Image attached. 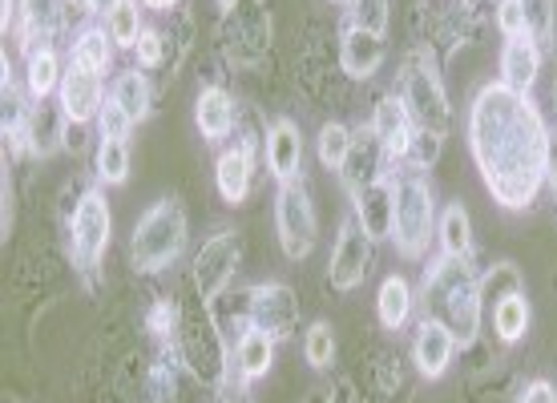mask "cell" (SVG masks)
<instances>
[{
    "instance_id": "cell-1",
    "label": "cell",
    "mask_w": 557,
    "mask_h": 403,
    "mask_svg": "<svg viewBox=\"0 0 557 403\" xmlns=\"http://www.w3.org/2000/svg\"><path fill=\"white\" fill-rule=\"evenodd\" d=\"M469 150L485 178L493 202L525 210L545 181L549 129L525 93L509 85H485L469 110Z\"/></svg>"
},
{
    "instance_id": "cell-2",
    "label": "cell",
    "mask_w": 557,
    "mask_h": 403,
    "mask_svg": "<svg viewBox=\"0 0 557 403\" xmlns=\"http://www.w3.org/2000/svg\"><path fill=\"white\" fill-rule=\"evenodd\" d=\"M420 294H424V319L445 323L448 331L457 335L460 348H469L481 331V275H476L469 259H436V263L424 270V282H420Z\"/></svg>"
},
{
    "instance_id": "cell-3",
    "label": "cell",
    "mask_w": 557,
    "mask_h": 403,
    "mask_svg": "<svg viewBox=\"0 0 557 403\" xmlns=\"http://www.w3.org/2000/svg\"><path fill=\"white\" fill-rule=\"evenodd\" d=\"M436 230V198L424 166L400 162L392 169V242L405 259H424Z\"/></svg>"
},
{
    "instance_id": "cell-4",
    "label": "cell",
    "mask_w": 557,
    "mask_h": 403,
    "mask_svg": "<svg viewBox=\"0 0 557 403\" xmlns=\"http://www.w3.org/2000/svg\"><path fill=\"white\" fill-rule=\"evenodd\" d=\"M186 251V210L178 198H162L153 202L138 218L134 235H129V259L138 275H158L174 266Z\"/></svg>"
},
{
    "instance_id": "cell-5",
    "label": "cell",
    "mask_w": 557,
    "mask_h": 403,
    "mask_svg": "<svg viewBox=\"0 0 557 403\" xmlns=\"http://www.w3.org/2000/svg\"><path fill=\"white\" fill-rule=\"evenodd\" d=\"M396 98L405 101L408 117L417 134H432V138H448V126H453V110H448V93L441 85V73L432 65L429 53H412L400 70V89Z\"/></svg>"
},
{
    "instance_id": "cell-6",
    "label": "cell",
    "mask_w": 557,
    "mask_h": 403,
    "mask_svg": "<svg viewBox=\"0 0 557 403\" xmlns=\"http://www.w3.org/2000/svg\"><path fill=\"white\" fill-rule=\"evenodd\" d=\"M174 339H178V360L186 363V371L202 379L207 388H219L231 363H226V343L214 315H210V303L198 299V306L182 311V327Z\"/></svg>"
},
{
    "instance_id": "cell-7",
    "label": "cell",
    "mask_w": 557,
    "mask_h": 403,
    "mask_svg": "<svg viewBox=\"0 0 557 403\" xmlns=\"http://www.w3.org/2000/svg\"><path fill=\"white\" fill-rule=\"evenodd\" d=\"M275 230H278V247L283 254L299 263L315 251V238H320V218H315V202L307 194L304 178L295 181H278L275 194Z\"/></svg>"
},
{
    "instance_id": "cell-8",
    "label": "cell",
    "mask_w": 557,
    "mask_h": 403,
    "mask_svg": "<svg viewBox=\"0 0 557 403\" xmlns=\"http://www.w3.org/2000/svg\"><path fill=\"white\" fill-rule=\"evenodd\" d=\"M110 235H113V214L110 202L101 190H85L73 206V223H70V254L77 270L94 275L110 251Z\"/></svg>"
},
{
    "instance_id": "cell-9",
    "label": "cell",
    "mask_w": 557,
    "mask_h": 403,
    "mask_svg": "<svg viewBox=\"0 0 557 403\" xmlns=\"http://www.w3.org/2000/svg\"><path fill=\"white\" fill-rule=\"evenodd\" d=\"M372 263H376V238L368 235L356 218H344L339 238H335L332 263H327V282L344 294L356 291L363 278L372 275Z\"/></svg>"
},
{
    "instance_id": "cell-10",
    "label": "cell",
    "mask_w": 557,
    "mask_h": 403,
    "mask_svg": "<svg viewBox=\"0 0 557 403\" xmlns=\"http://www.w3.org/2000/svg\"><path fill=\"white\" fill-rule=\"evenodd\" d=\"M238 254H243V242L235 230H223L210 242H202V251L195 254V291L202 303H214L231 287V278L238 270Z\"/></svg>"
},
{
    "instance_id": "cell-11",
    "label": "cell",
    "mask_w": 557,
    "mask_h": 403,
    "mask_svg": "<svg viewBox=\"0 0 557 403\" xmlns=\"http://www.w3.org/2000/svg\"><path fill=\"white\" fill-rule=\"evenodd\" d=\"M247 323L267 331L271 339H287L299 327V299L287 282H263L247 294Z\"/></svg>"
},
{
    "instance_id": "cell-12",
    "label": "cell",
    "mask_w": 557,
    "mask_h": 403,
    "mask_svg": "<svg viewBox=\"0 0 557 403\" xmlns=\"http://www.w3.org/2000/svg\"><path fill=\"white\" fill-rule=\"evenodd\" d=\"M372 134H376V141L384 146L392 166H396V162H408V153L417 146V126H412L405 101L396 98V93L380 98L376 113H372Z\"/></svg>"
},
{
    "instance_id": "cell-13",
    "label": "cell",
    "mask_w": 557,
    "mask_h": 403,
    "mask_svg": "<svg viewBox=\"0 0 557 403\" xmlns=\"http://www.w3.org/2000/svg\"><path fill=\"white\" fill-rule=\"evenodd\" d=\"M101 105H106V93H101L98 73L82 70V65H70L65 77H61V110H65V117H70V126H89V122H98Z\"/></svg>"
},
{
    "instance_id": "cell-14",
    "label": "cell",
    "mask_w": 557,
    "mask_h": 403,
    "mask_svg": "<svg viewBox=\"0 0 557 403\" xmlns=\"http://www.w3.org/2000/svg\"><path fill=\"white\" fill-rule=\"evenodd\" d=\"M351 218L376 238H392V174L351 190Z\"/></svg>"
},
{
    "instance_id": "cell-15",
    "label": "cell",
    "mask_w": 557,
    "mask_h": 403,
    "mask_svg": "<svg viewBox=\"0 0 557 403\" xmlns=\"http://www.w3.org/2000/svg\"><path fill=\"white\" fill-rule=\"evenodd\" d=\"M453 355H457V335L448 331L445 323L420 319L417 343H412V360H417L420 376H424V379H441L448 371Z\"/></svg>"
},
{
    "instance_id": "cell-16",
    "label": "cell",
    "mask_w": 557,
    "mask_h": 403,
    "mask_svg": "<svg viewBox=\"0 0 557 403\" xmlns=\"http://www.w3.org/2000/svg\"><path fill=\"white\" fill-rule=\"evenodd\" d=\"M384 37L376 33H363V28H344L339 37V70L348 73L351 81H368L376 77L380 65H384Z\"/></svg>"
},
{
    "instance_id": "cell-17",
    "label": "cell",
    "mask_w": 557,
    "mask_h": 403,
    "mask_svg": "<svg viewBox=\"0 0 557 403\" xmlns=\"http://www.w3.org/2000/svg\"><path fill=\"white\" fill-rule=\"evenodd\" d=\"M267 166H271L275 181H295L304 169V134L287 117L271 122V129H267Z\"/></svg>"
},
{
    "instance_id": "cell-18",
    "label": "cell",
    "mask_w": 557,
    "mask_h": 403,
    "mask_svg": "<svg viewBox=\"0 0 557 403\" xmlns=\"http://www.w3.org/2000/svg\"><path fill=\"white\" fill-rule=\"evenodd\" d=\"M70 138V117L61 110V101H37L33 110H28V122H25V146L37 158H49V153L61 150V141Z\"/></svg>"
},
{
    "instance_id": "cell-19",
    "label": "cell",
    "mask_w": 557,
    "mask_h": 403,
    "mask_svg": "<svg viewBox=\"0 0 557 403\" xmlns=\"http://www.w3.org/2000/svg\"><path fill=\"white\" fill-rule=\"evenodd\" d=\"M251 178H255L251 141L231 146V150L219 153V162H214V186H219V194H223L226 206H238L243 198L251 194Z\"/></svg>"
},
{
    "instance_id": "cell-20",
    "label": "cell",
    "mask_w": 557,
    "mask_h": 403,
    "mask_svg": "<svg viewBox=\"0 0 557 403\" xmlns=\"http://www.w3.org/2000/svg\"><path fill=\"white\" fill-rule=\"evenodd\" d=\"M226 25H235V33H238V41H231L238 61H255V56L267 53L271 21H267V13L259 9V0H238L235 13H226Z\"/></svg>"
},
{
    "instance_id": "cell-21",
    "label": "cell",
    "mask_w": 557,
    "mask_h": 403,
    "mask_svg": "<svg viewBox=\"0 0 557 403\" xmlns=\"http://www.w3.org/2000/svg\"><path fill=\"white\" fill-rule=\"evenodd\" d=\"M542 73V45L533 37H513L502 49V85H509L513 93H530L533 81Z\"/></svg>"
},
{
    "instance_id": "cell-22",
    "label": "cell",
    "mask_w": 557,
    "mask_h": 403,
    "mask_svg": "<svg viewBox=\"0 0 557 403\" xmlns=\"http://www.w3.org/2000/svg\"><path fill=\"white\" fill-rule=\"evenodd\" d=\"M195 122H198L202 141H223L226 134L235 129V98L226 93L223 85H207V89L198 93Z\"/></svg>"
},
{
    "instance_id": "cell-23",
    "label": "cell",
    "mask_w": 557,
    "mask_h": 403,
    "mask_svg": "<svg viewBox=\"0 0 557 403\" xmlns=\"http://www.w3.org/2000/svg\"><path fill=\"white\" fill-rule=\"evenodd\" d=\"M61 21H65V0H21L16 25H21L25 49H37V41H49L61 28Z\"/></svg>"
},
{
    "instance_id": "cell-24",
    "label": "cell",
    "mask_w": 557,
    "mask_h": 403,
    "mask_svg": "<svg viewBox=\"0 0 557 403\" xmlns=\"http://www.w3.org/2000/svg\"><path fill=\"white\" fill-rule=\"evenodd\" d=\"M275 363V339L259 327H247L235 343V371L243 379H263Z\"/></svg>"
},
{
    "instance_id": "cell-25",
    "label": "cell",
    "mask_w": 557,
    "mask_h": 403,
    "mask_svg": "<svg viewBox=\"0 0 557 403\" xmlns=\"http://www.w3.org/2000/svg\"><path fill=\"white\" fill-rule=\"evenodd\" d=\"M412 303H417V294H412V282H408L405 275H388L380 282L376 315L388 331H400V327L412 319Z\"/></svg>"
},
{
    "instance_id": "cell-26",
    "label": "cell",
    "mask_w": 557,
    "mask_h": 403,
    "mask_svg": "<svg viewBox=\"0 0 557 403\" xmlns=\"http://www.w3.org/2000/svg\"><path fill=\"white\" fill-rule=\"evenodd\" d=\"M61 61L49 45H37V49H28V61H25V85H28V98L33 101H45L53 89H61Z\"/></svg>"
},
{
    "instance_id": "cell-27",
    "label": "cell",
    "mask_w": 557,
    "mask_h": 403,
    "mask_svg": "<svg viewBox=\"0 0 557 403\" xmlns=\"http://www.w3.org/2000/svg\"><path fill=\"white\" fill-rule=\"evenodd\" d=\"M436 235H441V251L448 259H469L473 254V223H469V210L460 206V202L445 206Z\"/></svg>"
},
{
    "instance_id": "cell-28",
    "label": "cell",
    "mask_w": 557,
    "mask_h": 403,
    "mask_svg": "<svg viewBox=\"0 0 557 403\" xmlns=\"http://www.w3.org/2000/svg\"><path fill=\"white\" fill-rule=\"evenodd\" d=\"M493 331L502 343H517L521 335L530 331V299L525 291H513L493 303Z\"/></svg>"
},
{
    "instance_id": "cell-29",
    "label": "cell",
    "mask_w": 557,
    "mask_h": 403,
    "mask_svg": "<svg viewBox=\"0 0 557 403\" xmlns=\"http://www.w3.org/2000/svg\"><path fill=\"white\" fill-rule=\"evenodd\" d=\"M113 61V37L106 33V28H85L82 37L73 41V61L70 65H82V70L89 73H106Z\"/></svg>"
},
{
    "instance_id": "cell-30",
    "label": "cell",
    "mask_w": 557,
    "mask_h": 403,
    "mask_svg": "<svg viewBox=\"0 0 557 403\" xmlns=\"http://www.w3.org/2000/svg\"><path fill=\"white\" fill-rule=\"evenodd\" d=\"M110 101H117V105L129 113V122L138 126L141 117L150 113V85H146V77H141L138 70L117 73V81H113V89H110Z\"/></svg>"
},
{
    "instance_id": "cell-31",
    "label": "cell",
    "mask_w": 557,
    "mask_h": 403,
    "mask_svg": "<svg viewBox=\"0 0 557 403\" xmlns=\"http://www.w3.org/2000/svg\"><path fill=\"white\" fill-rule=\"evenodd\" d=\"M351 150H356V138H351V129L344 126V122H327V126L320 129V162L327 169H339V174H344Z\"/></svg>"
},
{
    "instance_id": "cell-32",
    "label": "cell",
    "mask_w": 557,
    "mask_h": 403,
    "mask_svg": "<svg viewBox=\"0 0 557 403\" xmlns=\"http://www.w3.org/2000/svg\"><path fill=\"white\" fill-rule=\"evenodd\" d=\"M348 9V28H363V33H376L384 37L392 21V0H344Z\"/></svg>"
},
{
    "instance_id": "cell-33",
    "label": "cell",
    "mask_w": 557,
    "mask_h": 403,
    "mask_svg": "<svg viewBox=\"0 0 557 403\" xmlns=\"http://www.w3.org/2000/svg\"><path fill=\"white\" fill-rule=\"evenodd\" d=\"M98 178L106 181V186H122V181L129 178V146L122 138H101Z\"/></svg>"
},
{
    "instance_id": "cell-34",
    "label": "cell",
    "mask_w": 557,
    "mask_h": 403,
    "mask_svg": "<svg viewBox=\"0 0 557 403\" xmlns=\"http://www.w3.org/2000/svg\"><path fill=\"white\" fill-rule=\"evenodd\" d=\"M521 13H525V33L533 41H554L557 33V0H517Z\"/></svg>"
},
{
    "instance_id": "cell-35",
    "label": "cell",
    "mask_w": 557,
    "mask_h": 403,
    "mask_svg": "<svg viewBox=\"0 0 557 403\" xmlns=\"http://www.w3.org/2000/svg\"><path fill=\"white\" fill-rule=\"evenodd\" d=\"M106 33L113 37V45L117 49H134L141 37V16H138V0H126L122 9H113L110 16H106Z\"/></svg>"
},
{
    "instance_id": "cell-36",
    "label": "cell",
    "mask_w": 557,
    "mask_h": 403,
    "mask_svg": "<svg viewBox=\"0 0 557 403\" xmlns=\"http://www.w3.org/2000/svg\"><path fill=\"white\" fill-rule=\"evenodd\" d=\"M304 360L315 367V371H323V367H332L335 360V331L332 323H311L304 335Z\"/></svg>"
},
{
    "instance_id": "cell-37",
    "label": "cell",
    "mask_w": 557,
    "mask_h": 403,
    "mask_svg": "<svg viewBox=\"0 0 557 403\" xmlns=\"http://www.w3.org/2000/svg\"><path fill=\"white\" fill-rule=\"evenodd\" d=\"M513 291H521V275H517L513 263L493 266V275L481 278V303H497V299H505V294Z\"/></svg>"
},
{
    "instance_id": "cell-38",
    "label": "cell",
    "mask_w": 557,
    "mask_h": 403,
    "mask_svg": "<svg viewBox=\"0 0 557 403\" xmlns=\"http://www.w3.org/2000/svg\"><path fill=\"white\" fill-rule=\"evenodd\" d=\"M146 327H150L158 339H174L182 327V306L174 303V299H158V303L150 306V315H146Z\"/></svg>"
},
{
    "instance_id": "cell-39",
    "label": "cell",
    "mask_w": 557,
    "mask_h": 403,
    "mask_svg": "<svg viewBox=\"0 0 557 403\" xmlns=\"http://www.w3.org/2000/svg\"><path fill=\"white\" fill-rule=\"evenodd\" d=\"M98 129H101V138H122L126 141V134L134 129V122H129V113L117 105V101H106L98 113Z\"/></svg>"
},
{
    "instance_id": "cell-40",
    "label": "cell",
    "mask_w": 557,
    "mask_h": 403,
    "mask_svg": "<svg viewBox=\"0 0 557 403\" xmlns=\"http://www.w3.org/2000/svg\"><path fill=\"white\" fill-rule=\"evenodd\" d=\"M497 28H502L509 41H513V37H530V33H525V13H521L517 0H502V4H497Z\"/></svg>"
},
{
    "instance_id": "cell-41",
    "label": "cell",
    "mask_w": 557,
    "mask_h": 403,
    "mask_svg": "<svg viewBox=\"0 0 557 403\" xmlns=\"http://www.w3.org/2000/svg\"><path fill=\"white\" fill-rule=\"evenodd\" d=\"M134 53H138V65H146V70L162 65V33H158V28H141Z\"/></svg>"
},
{
    "instance_id": "cell-42",
    "label": "cell",
    "mask_w": 557,
    "mask_h": 403,
    "mask_svg": "<svg viewBox=\"0 0 557 403\" xmlns=\"http://www.w3.org/2000/svg\"><path fill=\"white\" fill-rule=\"evenodd\" d=\"M517 403H557V388L549 379H533V383H525V391H521Z\"/></svg>"
},
{
    "instance_id": "cell-43",
    "label": "cell",
    "mask_w": 557,
    "mask_h": 403,
    "mask_svg": "<svg viewBox=\"0 0 557 403\" xmlns=\"http://www.w3.org/2000/svg\"><path fill=\"white\" fill-rule=\"evenodd\" d=\"M545 181H549V190L557 198V129L549 134V158H545Z\"/></svg>"
},
{
    "instance_id": "cell-44",
    "label": "cell",
    "mask_w": 557,
    "mask_h": 403,
    "mask_svg": "<svg viewBox=\"0 0 557 403\" xmlns=\"http://www.w3.org/2000/svg\"><path fill=\"white\" fill-rule=\"evenodd\" d=\"M85 4V13H98V16H110L113 9H122L126 0H82Z\"/></svg>"
},
{
    "instance_id": "cell-45",
    "label": "cell",
    "mask_w": 557,
    "mask_h": 403,
    "mask_svg": "<svg viewBox=\"0 0 557 403\" xmlns=\"http://www.w3.org/2000/svg\"><path fill=\"white\" fill-rule=\"evenodd\" d=\"M9 218H13V178H9V166H4V235H9Z\"/></svg>"
},
{
    "instance_id": "cell-46",
    "label": "cell",
    "mask_w": 557,
    "mask_h": 403,
    "mask_svg": "<svg viewBox=\"0 0 557 403\" xmlns=\"http://www.w3.org/2000/svg\"><path fill=\"white\" fill-rule=\"evenodd\" d=\"M141 4H146V9H158V13H170L178 0H141Z\"/></svg>"
},
{
    "instance_id": "cell-47",
    "label": "cell",
    "mask_w": 557,
    "mask_h": 403,
    "mask_svg": "<svg viewBox=\"0 0 557 403\" xmlns=\"http://www.w3.org/2000/svg\"><path fill=\"white\" fill-rule=\"evenodd\" d=\"M214 4H219L223 13H235V9H238V0H214Z\"/></svg>"
},
{
    "instance_id": "cell-48",
    "label": "cell",
    "mask_w": 557,
    "mask_h": 403,
    "mask_svg": "<svg viewBox=\"0 0 557 403\" xmlns=\"http://www.w3.org/2000/svg\"><path fill=\"white\" fill-rule=\"evenodd\" d=\"M554 101H557V61H554Z\"/></svg>"
}]
</instances>
